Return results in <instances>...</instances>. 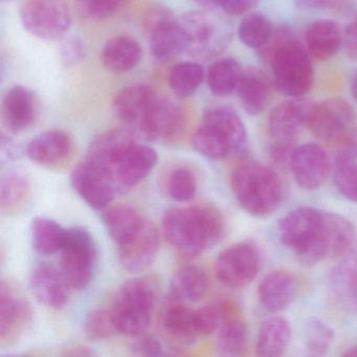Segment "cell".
<instances>
[{"label": "cell", "mask_w": 357, "mask_h": 357, "mask_svg": "<svg viewBox=\"0 0 357 357\" xmlns=\"http://www.w3.org/2000/svg\"><path fill=\"white\" fill-rule=\"evenodd\" d=\"M128 129H114L93 139L87 162L97 167L116 187L128 190L144 181L158 162V153L141 144Z\"/></svg>", "instance_id": "cell-1"}, {"label": "cell", "mask_w": 357, "mask_h": 357, "mask_svg": "<svg viewBox=\"0 0 357 357\" xmlns=\"http://www.w3.org/2000/svg\"><path fill=\"white\" fill-rule=\"evenodd\" d=\"M165 239L185 258H196L213 248L222 237L225 220L218 208L210 204L173 208L162 217Z\"/></svg>", "instance_id": "cell-2"}, {"label": "cell", "mask_w": 357, "mask_h": 357, "mask_svg": "<svg viewBox=\"0 0 357 357\" xmlns=\"http://www.w3.org/2000/svg\"><path fill=\"white\" fill-rule=\"evenodd\" d=\"M258 53L271 66L273 84L284 96L302 98L312 89L314 70L311 56L290 29H273L271 38Z\"/></svg>", "instance_id": "cell-3"}, {"label": "cell", "mask_w": 357, "mask_h": 357, "mask_svg": "<svg viewBox=\"0 0 357 357\" xmlns=\"http://www.w3.org/2000/svg\"><path fill=\"white\" fill-rule=\"evenodd\" d=\"M279 237L303 264L311 266L332 259L327 213L309 206L291 211L280 221Z\"/></svg>", "instance_id": "cell-4"}, {"label": "cell", "mask_w": 357, "mask_h": 357, "mask_svg": "<svg viewBox=\"0 0 357 357\" xmlns=\"http://www.w3.org/2000/svg\"><path fill=\"white\" fill-rule=\"evenodd\" d=\"M192 145L198 153L210 160L242 155L248 149V132L235 110L227 106H213L204 112L192 137Z\"/></svg>", "instance_id": "cell-5"}, {"label": "cell", "mask_w": 357, "mask_h": 357, "mask_svg": "<svg viewBox=\"0 0 357 357\" xmlns=\"http://www.w3.org/2000/svg\"><path fill=\"white\" fill-rule=\"evenodd\" d=\"M231 188L240 206L252 216L273 214L283 200V183L278 173L255 160L240 162L234 169Z\"/></svg>", "instance_id": "cell-6"}, {"label": "cell", "mask_w": 357, "mask_h": 357, "mask_svg": "<svg viewBox=\"0 0 357 357\" xmlns=\"http://www.w3.org/2000/svg\"><path fill=\"white\" fill-rule=\"evenodd\" d=\"M155 306V289L142 278L125 282L114 296L110 308L120 334L137 336L151 324Z\"/></svg>", "instance_id": "cell-7"}, {"label": "cell", "mask_w": 357, "mask_h": 357, "mask_svg": "<svg viewBox=\"0 0 357 357\" xmlns=\"http://www.w3.org/2000/svg\"><path fill=\"white\" fill-rule=\"evenodd\" d=\"M179 20L185 39V52L194 59H214L231 43L229 24L212 12H190Z\"/></svg>", "instance_id": "cell-8"}, {"label": "cell", "mask_w": 357, "mask_h": 357, "mask_svg": "<svg viewBox=\"0 0 357 357\" xmlns=\"http://www.w3.org/2000/svg\"><path fill=\"white\" fill-rule=\"evenodd\" d=\"M158 97L148 85H129L116 93L112 109L116 118L135 137L153 142L154 114Z\"/></svg>", "instance_id": "cell-9"}, {"label": "cell", "mask_w": 357, "mask_h": 357, "mask_svg": "<svg viewBox=\"0 0 357 357\" xmlns=\"http://www.w3.org/2000/svg\"><path fill=\"white\" fill-rule=\"evenodd\" d=\"M61 271L75 290H83L91 283L98 250L95 240L83 227H72L66 231V241L61 250Z\"/></svg>", "instance_id": "cell-10"}, {"label": "cell", "mask_w": 357, "mask_h": 357, "mask_svg": "<svg viewBox=\"0 0 357 357\" xmlns=\"http://www.w3.org/2000/svg\"><path fill=\"white\" fill-rule=\"evenodd\" d=\"M26 31L45 41L63 39L72 26V14L64 0H28L20 10Z\"/></svg>", "instance_id": "cell-11"}, {"label": "cell", "mask_w": 357, "mask_h": 357, "mask_svg": "<svg viewBox=\"0 0 357 357\" xmlns=\"http://www.w3.org/2000/svg\"><path fill=\"white\" fill-rule=\"evenodd\" d=\"M315 103L303 98H291L275 106L268 119L273 145L278 149H294L296 137L309 126Z\"/></svg>", "instance_id": "cell-12"}, {"label": "cell", "mask_w": 357, "mask_h": 357, "mask_svg": "<svg viewBox=\"0 0 357 357\" xmlns=\"http://www.w3.org/2000/svg\"><path fill=\"white\" fill-rule=\"evenodd\" d=\"M261 268L259 250L250 242L225 248L215 263L217 279L229 288H241L254 281Z\"/></svg>", "instance_id": "cell-13"}, {"label": "cell", "mask_w": 357, "mask_h": 357, "mask_svg": "<svg viewBox=\"0 0 357 357\" xmlns=\"http://www.w3.org/2000/svg\"><path fill=\"white\" fill-rule=\"evenodd\" d=\"M150 51L155 59L166 61L185 52L181 20L167 8L150 10L144 20Z\"/></svg>", "instance_id": "cell-14"}, {"label": "cell", "mask_w": 357, "mask_h": 357, "mask_svg": "<svg viewBox=\"0 0 357 357\" xmlns=\"http://www.w3.org/2000/svg\"><path fill=\"white\" fill-rule=\"evenodd\" d=\"M354 122L352 105L342 98H331L315 104L308 128L317 139L331 143L346 139Z\"/></svg>", "instance_id": "cell-15"}, {"label": "cell", "mask_w": 357, "mask_h": 357, "mask_svg": "<svg viewBox=\"0 0 357 357\" xmlns=\"http://www.w3.org/2000/svg\"><path fill=\"white\" fill-rule=\"evenodd\" d=\"M33 315L30 303L3 281L0 288V346H14L30 327Z\"/></svg>", "instance_id": "cell-16"}, {"label": "cell", "mask_w": 357, "mask_h": 357, "mask_svg": "<svg viewBox=\"0 0 357 357\" xmlns=\"http://www.w3.org/2000/svg\"><path fill=\"white\" fill-rule=\"evenodd\" d=\"M116 246L121 264L125 269L131 273L144 271L153 263L160 250L158 227L145 218L135 231Z\"/></svg>", "instance_id": "cell-17"}, {"label": "cell", "mask_w": 357, "mask_h": 357, "mask_svg": "<svg viewBox=\"0 0 357 357\" xmlns=\"http://www.w3.org/2000/svg\"><path fill=\"white\" fill-rule=\"evenodd\" d=\"M289 166L294 181L307 191L321 188L331 171L329 155L321 145L314 143L294 148L289 158Z\"/></svg>", "instance_id": "cell-18"}, {"label": "cell", "mask_w": 357, "mask_h": 357, "mask_svg": "<svg viewBox=\"0 0 357 357\" xmlns=\"http://www.w3.org/2000/svg\"><path fill=\"white\" fill-rule=\"evenodd\" d=\"M70 183L75 192L97 211L109 208L118 192L112 181L86 160L75 167L70 175Z\"/></svg>", "instance_id": "cell-19"}, {"label": "cell", "mask_w": 357, "mask_h": 357, "mask_svg": "<svg viewBox=\"0 0 357 357\" xmlns=\"http://www.w3.org/2000/svg\"><path fill=\"white\" fill-rule=\"evenodd\" d=\"M39 99L26 86L16 85L7 91L1 105L3 126L10 133L18 135L33 126L39 116Z\"/></svg>", "instance_id": "cell-20"}, {"label": "cell", "mask_w": 357, "mask_h": 357, "mask_svg": "<svg viewBox=\"0 0 357 357\" xmlns=\"http://www.w3.org/2000/svg\"><path fill=\"white\" fill-rule=\"evenodd\" d=\"M74 151L72 137L63 130H47L29 143L26 155L35 164L47 169H59L70 162Z\"/></svg>", "instance_id": "cell-21"}, {"label": "cell", "mask_w": 357, "mask_h": 357, "mask_svg": "<svg viewBox=\"0 0 357 357\" xmlns=\"http://www.w3.org/2000/svg\"><path fill=\"white\" fill-rule=\"evenodd\" d=\"M221 308V323L217 335V350L225 356L243 354L248 344V324L239 307L231 301L219 302Z\"/></svg>", "instance_id": "cell-22"}, {"label": "cell", "mask_w": 357, "mask_h": 357, "mask_svg": "<svg viewBox=\"0 0 357 357\" xmlns=\"http://www.w3.org/2000/svg\"><path fill=\"white\" fill-rule=\"evenodd\" d=\"M30 285L35 298L55 310L66 306L72 288L61 269L49 264L40 265L33 271Z\"/></svg>", "instance_id": "cell-23"}, {"label": "cell", "mask_w": 357, "mask_h": 357, "mask_svg": "<svg viewBox=\"0 0 357 357\" xmlns=\"http://www.w3.org/2000/svg\"><path fill=\"white\" fill-rule=\"evenodd\" d=\"M296 277L285 271L267 273L258 286V298L265 310L279 312L287 308L298 294Z\"/></svg>", "instance_id": "cell-24"}, {"label": "cell", "mask_w": 357, "mask_h": 357, "mask_svg": "<svg viewBox=\"0 0 357 357\" xmlns=\"http://www.w3.org/2000/svg\"><path fill=\"white\" fill-rule=\"evenodd\" d=\"M236 91L243 109L248 114L258 116L271 103L273 82L260 68H248L242 72Z\"/></svg>", "instance_id": "cell-25"}, {"label": "cell", "mask_w": 357, "mask_h": 357, "mask_svg": "<svg viewBox=\"0 0 357 357\" xmlns=\"http://www.w3.org/2000/svg\"><path fill=\"white\" fill-rule=\"evenodd\" d=\"M305 43L311 58L317 61H327L340 51L342 33L333 20H317L307 29Z\"/></svg>", "instance_id": "cell-26"}, {"label": "cell", "mask_w": 357, "mask_h": 357, "mask_svg": "<svg viewBox=\"0 0 357 357\" xmlns=\"http://www.w3.org/2000/svg\"><path fill=\"white\" fill-rule=\"evenodd\" d=\"M143 57L139 41L127 35L110 38L102 50V62L106 70L114 74H125L137 68Z\"/></svg>", "instance_id": "cell-27"}, {"label": "cell", "mask_w": 357, "mask_h": 357, "mask_svg": "<svg viewBox=\"0 0 357 357\" xmlns=\"http://www.w3.org/2000/svg\"><path fill=\"white\" fill-rule=\"evenodd\" d=\"M210 287L208 275L195 265L181 267L171 281V298L181 303H198L206 296Z\"/></svg>", "instance_id": "cell-28"}, {"label": "cell", "mask_w": 357, "mask_h": 357, "mask_svg": "<svg viewBox=\"0 0 357 357\" xmlns=\"http://www.w3.org/2000/svg\"><path fill=\"white\" fill-rule=\"evenodd\" d=\"M162 328L169 337L183 344H192L199 335L196 321V309L185 303L172 301L162 314Z\"/></svg>", "instance_id": "cell-29"}, {"label": "cell", "mask_w": 357, "mask_h": 357, "mask_svg": "<svg viewBox=\"0 0 357 357\" xmlns=\"http://www.w3.org/2000/svg\"><path fill=\"white\" fill-rule=\"evenodd\" d=\"M291 338V328L286 319L273 317L261 326L257 337V355L277 357L284 354Z\"/></svg>", "instance_id": "cell-30"}, {"label": "cell", "mask_w": 357, "mask_h": 357, "mask_svg": "<svg viewBox=\"0 0 357 357\" xmlns=\"http://www.w3.org/2000/svg\"><path fill=\"white\" fill-rule=\"evenodd\" d=\"M31 185L28 178L20 172H8L1 177L0 206L7 215L20 214L28 204Z\"/></svg>", "instance_id": "cell-31"}, {"label": "cell", "mask_w": 357, "mask_h": 357, "mask_svg": "<svg viewBox=\"0 0 357 357\" xmlns=\"http://www.w3.org/2000/svg\"><path fill=\"white\" fill-rule=\"evenodd\" d=\"M102 219L108 235L118 245L139 227L145 217L133 206L118 204L106 208Z\"/></svg>", "instance_id": "cell-32"}, {"label": "cell", "mask_w": 357, "mask_h": 357, "mask_svg": "<svg viewBox=\"0 0 357 357\" xmlns=\"http://www.w3.org/2000/svg\"><path fill=\"white\" fill-rule=\"evenodd\" d=\"M242 72L239 62L233 58L217 60L206 72L208 89L217 97H227L237 91Z\"/></svg>", "instance_id": "cell-33"}, {"label": "cell", "mask_w": 357, "mask_h": 357, "mask_svg": "<svg viewBox=\"0 0 357 357\" xmlns=\"http://www.w3.org/2000/svg\"><path fill=\"white\" fill-rule=\"evenodd\" d=\"M31 231L33 248L38 254L50 256L61 250L68 229L52 219L38 217L32 221Z\"/></svg>", "instance_id": "cell-34"}, {"label": "cell", "mask_w": 357, "mask_h": 357, "mask_svg": "<svg viewBox=\"0 0 357 357\" xmlns=\"http://www.w3.org/2000/svg\"><path fill=\"white\" fill-rule=\"evenodd\" d=\"M206 76L204 68L198 62H181L171 70L169 85L177 98L185 99L197 91Z\"/></svg>", "instance_id": "cell-35"}, {"label": "cell", "mask_w": 357, "mask_h": 357, "mask_svg": "<svg viewBox=\"0 0 357 357\" xmlns=\"http://www.w3.org/2000/svg\"><path fill=\"white\" fill-rule=\"evenodd\" d=\"M333 179L338 192L357 204V151L342 146L336 160Z\"/></svg>", "instance_id": "cell-36"}, {"label": "cell", "mask_w": 357, "mask_h": 357, "mask_svg": "<svg viewBox=\"0 0 357 357\" xmlns=\"http://www.w3.org/2000/svg\"><path fill=\"white\" fill-rule=\"evenodd\" d=\"M273 32L271 20L260 12L246 15L238 28V36L241 43L255 51H259L266 45Z\"/></svg>", "instance_id": "cell-37"}, {"label": "cell", "mask_w": 357, "mask_h": 357, "mask_svg": "<svg viewBox=\"0 0 357 357\" xmlns=\"http://www.w3.org/2000/svg\"><path fill=\"white\" fill-rule=\"evenodd\" d=\"M198 183L195 173L185 167L171 171L167 181V191L174 202H190L197 194Z\"/></svg>", "instance_id": "cell-38"}, {"label": "cell", "mask_w": 357, "mask_h": 357, "mask_svg": "<svg viewBox=\"0 0 357 357\" xmlns=\"http://www.w3.org/2000/svg\"><path fill=\"white\" fill-rule=\"evenodd\" d=\"M331 328L317 317H311L305 324V348L311 356H321L329 350L333 342Z\"/></svg>", "instance_id": "cell-39"}, {"label": "cell", "mask_w": 357, "mask_h": 357, "mask_svg": "<svg viewBox=\"0 0 357 357\" xmlns=\"http://www.w3.org/2000/svg\"><path fill=\"white\" fill-rule=\"evenodd\" d=\"M83 331L87 338L91 340H105L120 334L112 310L95 309L85 317Z\"/></svg>", "instance_id": "cell-40"}, {"label": "cell", "mask_w": 357, "mask_h": 357, "mask_svg": "<svg viewBox=\"0 0 357 357\" xmlns=\"http://www.w3.org/2000/svg\"><path fill=\"white\" fill-rule=\"evenodd\" d=\"M131 0H77L79 13L89 20L102 22L120 13Z\"/></svg>", "instance_id": "cell-41"}, {"label": "cell", "mask_w": 357, "mask_h": 357, "mask_svg": "<svg viewBox=\"0 0 357 357\" xmlns=\"http://www.w3.org/2000/svg\"><path fill=\"white\" fill-rule=\"evenodd\" d=\"M86 57V45L78 36L68 37L60 47V61L66 68H73L82 63Z\"/></svg>", "instance_id": "cell-42"}, {"label": "cell", "mask_w": 357, "mask_h": 357, "mask_svg": "<svg viewBox=\"0 0 357 357\" xmlns=\"http://www.w3.org/2000/svg\"><path fill=\"white\" fill-rule=\"evenodd\" d=\"M221 317L222 314L219 302L196 309V321L199 335H210L216 332L220 326Z\"/></svg>", "instance_id": "cell-43"}, {"label": "cell", "mask_w": 357, "mask_h": 357, "mask_svg": "<svg viewBox=\"0 0 357 357\" xmlns=\"http://www.w3.org/2000/svg\"><path fill=\"white\" fill-rule=\"evenodd\" d=\"M301 10H329L334 12L348 11L354 0H292Z\"/></svg>", "instance_id": "cell-44"}, {"label": "cell", "mask_w": 357, "mask_h": 357, "mask_svg": "<svg viewBox=\"0 0 357 357\" xmlns=\"http://www.w3.org/2000/svg\"><path fill=\"white\" fill-rule=\"evenodd\" d=\"M137 340L131 344L130 350L139 356H160L162 355V346L154 336L143 333L135 336Z\"/></svg>", "instance_id": "cell-45"}, {"label": "cell", "mask_w": 357, "mask_h": 357, "mask_svg": "<svg viewBox=\"0 0 357 357\" xmlns=\"http://www.w3.org/2000/svg\"><path fill=\"white\" fill-rule=\"evenodd\" d=\"M342 45L347 56L357 61V15L347 24L342 33Z\"/></svg>", "instance_id": "cell-46"}, {"label": "cell", "mask_w": 357, "mask_h": 357, "mask_svg": "<svg viewBox=\"0 0 357 357\" xmlns=\"http://www.w3.org/2000/svg\"><path fill=\"white\" fill-rule=\"evenodd\" d=\"M260 0H221L219 8L227 15L240 16L254 10Z\"/></svg>", "instance_id": "cell-47"}, {"label": "cell", "mask_w": 357, "mask_h": 357, "mask_svg": "<svg viewBox=\"0 0 357 357\" xmlns=\"http://www.w3.org/2000/svg\"><path fill=\"white\" fill-rule=\"evenodd\" d=\"M332 284H333L334 290L340 296L349 298L357 306V277L337 280V282H332Z\"/></svg>", "instance_id": "cell-48"}, {"label": "cell", "mask_w": 357, "mask_h": 357, "mask_svg": "<svg viewBox=\"0 0 357 357\" xmlns=\"http://www.w3.org/2000/svg\"><path fill=\"white\" fill-rule=\"evenodd\" d=\"M63 352L61 353V355H63V356H91L93 354L91 349L87 348V347L80 346V344L68 347V348L63 349Z\"/></svg>", "instance_id": "cell-49"}, {"label": "cell", "mask_w": 357, "mask_h": 357, "mask_svg": "<svg viewBox=\"0 0 357 357\" xmlns=\"http://www.w3.org/2000/svg\"><path fill=\"white\" fill-rule=\"evenodd\" d=\"M350 91L353 99L357 102V72L354 73V75L352 76V79H351Z\"/></svg>", "instance_id": "cell-50"}, {"label": "cell", "mask_w": 357, "mask_h": 357, "mask_svg": "<svg viewBox=\"0 0 357 357\" xmlns=\"http://www.w3.org/2000/svg\"><path fill=\"white\" fill-rule=\"evenodd\" d=\"M344 356L357 357V344L350 347L347 349L346 352L344 353Z\"/></svg>", "instance_id": "cell-51"}, {"label": "cell", "mask_w": 357, "mask_h": 357, "mask_svg": "<svg viewBox=\"0 0 357 357\" xmlns=\"http://www.w3.org/2000/svg\"><path fill=\"white\" fill-rule=\"evenodd\" d=\"M3 3H11V1H13V0H1Z\"/></svg>", "instance_id": "cell-52"}]
</instances>
